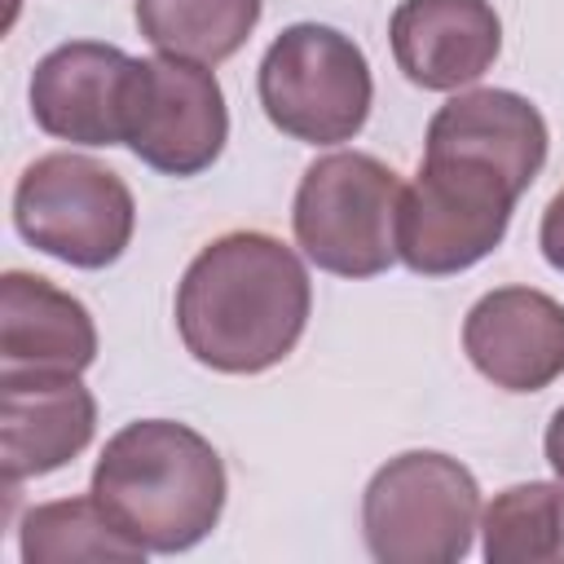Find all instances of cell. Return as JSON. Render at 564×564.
<instances>
[{
	"mask_svg": "<svg viewBox=\"0 0 564 564\" xmlns=\"http://www.w3.org/2000/svg\"><path fill=\"white\" fill-rule=\"evenodd\" d=\"M489 564H564V485H511L485 507Z\"/></svg>",
	"mask_w": 564,
	"mask_h": 564,
	"instance_id": "obj_16",
	"label": "cell"
},
{
	"mask_svg": "<svg viewBox=\"0 0 564 564\" xmlns=\"http://www.w3.org/2000/svg\"><path fill=\"white\" fill-rule=\"evenodd\" d=\"M18 234L75 269H106L132 242L137 207L119 172L84 154L35 159L13 189Z\"/></svg>",
	"mask_w": 564,
	"mask_h": 564,
	"instance_id": "obj_6",
	"label": "cell"
},
{
	"mask_svg": "<svg viewBox=\"0 0 564 564\" xmlns=\"http://www.w3.org/2000/svg\"><path fill=\"white\" fill-rule=\"evenodd\" d=\"M542 251H546V260L564 273V189L551 198V207H546V216H542Z\"/></svg>",
	"mask_w": 564,
	"mask_h": 564,
	"instance_id": "obj_18",
	"label": "cell"
},
{
	"mask_svg": "<svg viewBox=\"0 0 564 564\" xmlns=\"http://www.w3.org/2000/svg\"><path fill=\"white\" fill-rule=\"evenodd\" d=\"M229 137L225 93L216 75L181 57L132 62L123 101V145L167 176H198L216 163Z\"/></svg>",
	"mask_w": 564,
	"mask_h": 564,
	"instance_id": "obj_8",
	"label": "cell"
},
{
	"mask_svg": "<svg viewBox=\"0 0 564 564\" xmlns=\"http://www.w3.org/2000/svg\"><path fill=\"white\" fill-rule=\"evenodd\" d=\"M97 357L88 308L35 273H4L0 282V361L4 370H70Z\"/></svg>",
	"mask_w": 564,
	"mask_h": 564,
	"instance_id": "obj_14",
	"label": "cell"
},
{
	"mask_svg": "<svg viewBox=\"0 0 564 564\" xmlns=\"http://www.w3.org/2000/svg\"><path fill=\"white\" fill-rule=\"evenodd\" d=\"M137 546L106 511L88 498H62L26 511L22 520V560L26 564H66V560H141Z\"/></svg>",
	"mask_w": 564,
	"mask_h": 564,
	"instance_id": "obj_17",
	"label": "cell"
},
{
	"mask_svg": "<svg viewBox=\"0 0 564 564\" xmlns=\"http://www.w3.org/2000/svg\"><path fill=\"white\" fill-rule=\"evenodd\" d=\"M516 189L480 167L454 159H427L397 207V256L427 278L471 269L485 260L511 220Z\"/></svg>",
	"mask_w": 564,
	"mask_h": 564,
	"instance_id": "obj_7",
	"label": "cell"
},
{
	"mask_svg": "<svg viewBox=\"0 0 564 564\" xmlns=\"http://www.w3.org/2000/svg\"><path fill=\"white\" fill-rule=\"evenodd\" d=\"M388 35L410 84L449 93L494 66L502 22L489 0H401Z\"/></svg>",
	"mask_w": 564,
	"mask_h": 564,
	"instance_id": "obj_13",
	"label": "cell"
},
{
	"mask_svg": "<svg viewBox=\"0 0 564 564\" xmlns=\"http://www.w3.org/2000/svg\"><path fill=\"white\" fill-rule=\"evenodd\" d=\"M401 189L397 172L370 154H326L295 189V242L326 273L375 278L397 260Z\"/></svg>",
	"mask_w": 564,
	"mask_h": 564,
	"instance_id": "obj_4",
	"label": "cell"
},
{
	"mask_svg": "<svg viewBox=\"0 0 564 564\" xmlns=\"http://www.w3.org/2000/svg\"><path fill=\"white\" fill-rule=\"evenodd\" d=\"M97 427V401L70 370H0V463L13 489L66 467Z\"/></svg>",
	"mask_w": 564,
	"mask_h": 564,
	"instance_id": "obj_9",
	"label": "cell"
},
{
	"mask_svg": "<svg viewBox=\"0 0 564 564\" xmlns=\"http://www.w3.org/2000/svg\"><path fill=\"white\" fill-rule=\"evenodd\" d=\"M463 348L494 388L538 392L564 375V304L533 286L489 291L463 322Z\"/></svg>",
	"mask_w": 564,
	"mask_h": 564,
	"instance_id": "obj_11",
	"label": "cell"
},
{
	"mask_svg": "<svg viewBox=\"0 0 564 564\" xmlns=\"http://www.w3.org/2000/svg\"><path fill=\"white\" fill-rule=\"evenodd\" d=\"M366 53L335 26H286L260 62V106L269 123L308 145H335L361 132L370 115Z\"/></svg>",
	"mask_w": 564,
	"mask_h": 564,
	"instance_id": "obj_5",
	"label": "cell"
},
{
	"mask_svg": "<svg viewBox=\"0 0 564 564\" xmlns=\"http://www.w3.org/2000/svg\"><path fill=\"white\" fill-rule=\"evenodd\" d=\"M260 22V0H137L141 35L181 62L216 66L234 57Z\"/></svg>",
	"mask_w": 564,
	"mask_h": 564,
	"instance_id": "obj_15",
	"label": "cell"
},
{
	"mask_svg": "<svg viewBox=\"0 0 564 564\" xmlns=\"http://www.w3.org/2000/svg\"><path fill=\"white\" fill-rule=\"evenodd\" d=\"M128 53L97 40L53 48L31 75V115L48 137L75 145H119L128 101Z\"/></svg>",
	"mask_w": 564,
	"mask_h": 564,
	"instance_id": "obj_12",
	"label": "cell"
},
{
	"mask_svg": "<svg viewBox=\"0 0 564 564\" xmlns=\"http://www.w3.org/2000/svg\"><path fill=\"white\" fill-rule=\"evenodd\" d=\"M480 516L476 476L432 449L388 458L361 498L366 546L383 564H454L471 551Z\"/></svg>",
	"mask_w": 564,
	"mask_h": 564,
	"instance_id": "obj_3",
	"label": "cell"
},
{
	"mask_svg": "<svg viewBox=\"0 0 564 564\" xmlns=\"http://www.w3.org/2000/svg\"><path fill=\"white\" fill-rule=\"evenodd\" d=\"M546 463L555 467V476L564 480V405L555 410L551 427H546Z\"/></svg>",
	"mask_w": 564,
	"mask_h": 564,
	"instance_id": "obj_19",
	"label": "cell"
},
{
	"mask_svg": "<svg viewBox=\"0 0 564 564\" xmlns=\"http://www.w3.org/2000/svg\"><path fill=\"white\" fill-rule=\"evenodd\" d=\"M308 273L300 256L256 229L207 242L176 286L185 348L225 375L278 366L308 322Z\"/></svg>",
	"mask_w": 564,
	"mask_h": 564,
	"instance_id": "obj_1",
	"label": "cell"
},
{
	"mask_svg": "<svg viewBox=\"0 0 564 564\" xmlns=\"http://www.w3.org/2000/svg\"><path fill=\"white\" fill-rule=\"evenodd\" d=\"M93 498L145 551L203 542L225 507V467L212 441L172 419L115 432L93 467Z\"/></svg>",
	"mask_w": 564,
	"mask_h": 564,
	"instance_id": "obj_2",
	"label": "cell"
},
{
	"mask_svg": "<svg viewBox=\"0 0 564 564\" xmlns=\"http://www.w3.org/2000/svg\"><path fill=\"white\" fill-rule=\"evenodd\" d=\"M423 154L480 167L524 194L546 163V119L507 88L458 93L432 115Z\"/></svg>",
	"mask_w": 564,
	"mask_h": 564,
	"instance_id": "obj_10",
	"label": "cell"
}]
</instances>
